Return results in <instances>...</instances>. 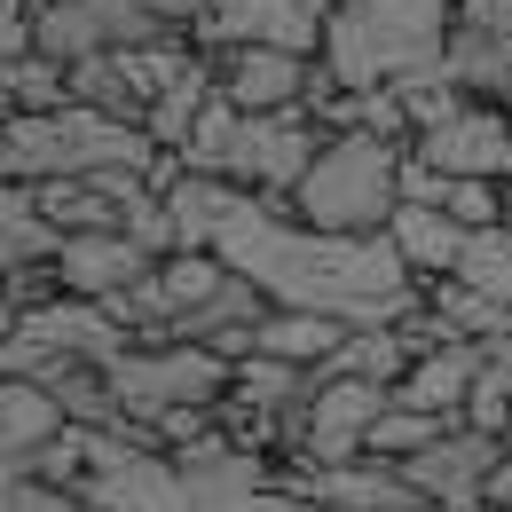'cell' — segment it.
Masks as SVG:
<instances>
[{
  "label": "cell",
  "mask_w": 512,
  "mask_h": 512,
  "mask_svg": "<svg viewBox=\"0 0 512 512\" xmlns=\"http://www.w3.org/2000/svg\"><path fill=\"white\" fill-rule=\"evenodd\" d=\"M213 253L229 260L237 276H253L276 308H316L339 316L347 331H371V323H402L426 284L410 276V260L394 253V237H316L292 197H253L237 205V221L213 237Z\"/></svg>",
  "instance_id": "obj_1"
},
{
  "label": "cell",
  "mask_w": 512,
  "mask_h": 512,
  "mask_svg": "<svg viewBox=\"0 0 512 512\" xmlns=\"http://www.w3.org/2000/svg\"><path fill=\"white\" fill-rule=\"evenodd\" d=\"M449 16H457V0H347L323 24V64L347 95L426 79V71H442Z\"/></svg>",
  "instance_id": "obj_2"
},
{
  "label": "cell",
  "mask_w": 512,
  "mask_h": 512,
  "mask_svg": "<svg viewBox=\"0 0 512 512\" xmlns=\"http://www.w3.org/2000/svg\"><path fill=\"white\" fill-rule=\"evenodd\" d=\"M402 166H410L402 142L331 134L316 150V166L300 174V190H292V213L316 237H386L394 213H402Z\"/></svg>",
  "instance_id": "obj_3"
},
{
  "label": "cell",
  "mask_w": 512,
  "mask_h": 512,
  "mask_svg": "<svg viewBox=\"0 0 512 512\" xmlns=\"http://www.w3.org/2000/svg\"><path fill=\"white\" fill-rule=\"evenodd\" d=\"M237 386V363L213 355V347H127L111 363V394L134 426H158L166 410H221Z\"/></svg>",
  "instance_id": "obj_4"
},
{
  "label": "cell",
  "mask_w": 512,
  "mask_h": 512,
  "mask_svg": "<svg viewBox=\"0 0 512 512\" xmlns=\"http://www.w3.org/2000/svg\"><path fill=\"white\" fill-rule=\"evenodd\" d=\"M323 16L316 0H213V16L190 32L197 56L229 48H284V56H323Z\"/></svg>",
  "instance_id": "obj_5"
},
{
  "label": "cell",
  "mask_w": 512,
  "mask_h": 512,
  "mask_svg": "<svg viewBox=\"0 0 512 512\" xmlns=\"http://www.w3.org/2000/svg\"><path fill=\"white\" fill-rule=\"evenodd\" d=\"M331 134L308 119V111H268V119H245L237 134V158H229V182L253 197H292L300 174L316 166V150Z\"/></svg>",
  "instance_id": "obj_6"
},
{
  "label": "cell",
  "mask_w": 512,
  "mask_h": 512,
  "mask_svg": "<svg viewBox=\"0 0 512 512\" xmlns=\"http://www.w3.org/2000/svg\"><path fill=\"white\" fill-rule=\"evenodd\" d=\"M410 158L434 166V174H449V182H512V119L497 103H465L449 127L418 134Z\"/></svg>",
  "instance_id": "obj_7"
},
{
  "label": "cell",
  "mask_w": 512,
  "mask_h": 512,
  "mask_svg": "<svg viewBox=\"0 0 512 512\" xmlns=\"http://www.w3.org/2000/svg\"><path fill=\"white\" fill-rule=\"evenodd\" d=\"M386 386H363V379H323L316 402H308V434H300V457L308 465H355L371 426L386 418Z\"/></svg>",
  "instance_id": "obj_8"
},
{
  "label": "cell",
  "mask_w": 512,
  "mask_h": 512,
  "mask_svg": "<svg viewBox=\"0 0 512 512\" xmlns=\"http://www.w3.org/2000/svg\"><path fill=\"white\" fill-rule=\"evenodd\" d=\"M497 465H505V442H497V434L449 426L442 442L426 449V457H410L402 473H410V489H418V497H434V505H481V497H489V481H497Z\"/></svg>",
  "instance_id": "obj_9"
},
{
  "label": "cell",
  "mask_w": 512,
  "mask_h": 512,
  "mask_svg": "<svg viewBox=\"0 0 512 512\" xmlns=\"http://www.w3.org/2000/svg\"><path fill=\"white\" fill-rule=\"evenodd\" d=\"M213 79H221V95H229L245 119H268V111H300V103H308L316 56H284V48H229V56H213Z\"/></svg>",
  "instance_id": "obj_10"
},
{
  "label": "cell",
  "mask_w": 512,
  "mask_h": 512,
  "mask_svg": "<svg viewBox=\"0 0 512 512\" xmlns=\"http://www.w3.org/2000/svg\"><path fill=\"white\" fill-rule=\"evenodd\" d=\"M150 268H158V260L142 253L127 229H87V237H64V253H56V276H64L71 300H119Z\"/></svg>",
  "instance_id": "obj_11"
},
{
  "label": "cell",
  "mask_w": 512,
  "mask_h": 512,
  "mask_svg": "<svg viewBox=\"0 0 512 512\" xmlns=\"http://www.w3.org/2000/svg\"><path fill=\"white\" fill-rule=\"evenodd\" d=\"M64 434H71V418L40 379H0V465L8 473H32L40 449H56Z\"/></svg>",
  "instance_id": "obj_12"
},
{
  "label": "cell",
  "mask_w": 512,
  "mask_h": 512,
  "mask_svg": "<svg viewBox=\"0 0 512 512\" xmlns=\"http://www.w3.org/2000/svg\"><path fill=\"white\" fill-rule=\"evenodd\" d=\"M481 339H457V347H434V355H418L410 363V379L394 386V402L402 410H426V418H465V394L481 379Z\"/></svg>",
  "instance_id": "obj_13"
},
{
  "label": "cell",
  "mask_w": 512,
  "mask_h": 512,
  "mask_svg": "<svg viewBox=\"0 0 512 512\" xmlns=\"http://www.w3.org/2000/svg\"><path fill=\"white\" fill-rule=\"evenodd\" d=\"M386 237H394V253L410 260V276H418V284H434V276H457V268H465V245H473V237L449 221L442 205H402Z\"/></svg>",
  "instance_id": "obj_14"
},
{
  "label": "cell",
  "mask_w": 512,
  "mask_h": 512,
  "mask_svg": "<svg viewBox=\"0 0 512 512\" xmlns=\"http://www.w3.org/2000/svg\"><path fill=\"white\" fill-rule=\"evenodd\" d=\"M237 205H245L237 182H221V174H182V182L166 190V213H174V229H182V253H213V237L237 221Z\"/></svg>",
  "instance_id": "obj_15"
},
{
  "label": "cell",
  "mask_w": 512,
  "mask_h": 512,
  "mask_svg": "<svg viewBox=\"0 0 512 512\" xmlns=\"http://www.w3.org/2000/svg\"><path fill=\"white\" fill-rule=\"evenodd\" d=\"M339 339H347V323H339V316H316V308H276V316L260 323V355L300 363V371H331Z\"/></svg>",
  "instance_id": "obj_16"
},
{
  "label": "cell",
  "mask_w": 512,
  "mask_h": 512,
  "mask_svg": "<svg viewBox=\"0 0 512 512\" xmlns=\"http://www.w3.org/2000/svg\"><path fill=\"white\" fill-rule=\"evenodd\" d=\"M410 363H418L410 339H402L394 323H371V331H347V339H339V355H331L323 379H363V386H386V394H394V386L410 379Z\"/></svg>",
  "instance_id": "obj_17"
},
{
  "label": "cell",
  "mask_w": 512,
  "mask_h": 512,
  "mask_svg": "<svg viewBox=\"0 0 512 512\" xmlns=\"http://www.w3.org/2000/svg\"><path fill=\"white\" fill-rule=\"evenodd\" d=\"M32 56L79 71L87 56H111V40H103V24H95V8H87V0H56V8H40V16H32Z\"/></svg>",
  "instance_id": "obj_18"
},
{
  "label": "cell",
  "mask_w": 512,
  "mask_h": 512,
  "mask_svg": "<svg viewBox=\"0 0 512 512\" xmlns=\"http://www.w3.org/2000/svg\"><path fill=\"white\" fill-rule=\"evenodd\" d=\"M426 308L449 316L457 339H481V347H489V339H512V308L489 300V292H473L465 276H434V284H426Z\"/></svg>",
  "instance_id": "obj_19"
},
{
  "label": "cell",
  "mask_w": 512,
  "mask_h": 512,
  "mask_svg": "<svg viewBox=\"0 0 512 512\" xmlns=\"http://www.w3.org/2000/svg\"><path fill=\"white\" fill-rule=\"evenodd\" d=\"M71 103H87V111H103V119H127V127H142V95H134V79L119 56H87V64L71 71Z\"/></svg>",
  "instance_id": "obj_20"
},
{
  "label": "cell",
  "mask_w": 512,
  "mask_h": 512,
  "mask_svg": "<svg viewBox=\"0 0 512 512\" xmlns=\"http://www.w3.org/2000/svg\"><path fill=\"white\" fill-rule=\"evenodd\" d=\"M465 426L505 442V426H512V339H489L481 379H473V394H465Z\"/></svg>",
  "instance_id": "obj_21"
},
{
  "label": "cell",
  "mask_w": 512,
  "mask_h": 512,
  "mask_svg": "<svg viewBox=\"0 0 512 512\" xmlns=\"http://www.w3.org/2000/svg\"><path fill=\"white\" fill-rule=\"evenodd\" d=\"M221 284H229V260H221V253H174V260H158V292H166L174 323L197 316Z\"/></svg>",
  "instance_id": "obj_22"
},
{
  "label": "cell",
  "mask_w": 512,
  "mask_h": 512,
  "mask_svg": "<svg viewBox=\"0 0 512 512\" xmlns=\"http://www.w3.org/2000/svg\"><path fill=\"white\" fill-rule=\"evenodd\" d=\"M489 505H505V512H512V457L497 465V481H489Z\"/></svg>",
  "instance_id": "obj_23"
},
{
  "label": "cell",
  "mask_w": 512,
  "mask_h": 512,
  "mask_svg": "<svg viewBox=\"0 0 512 512\" xmlns=\"http://www.w3.org/2000/svg\"><path fill=\"white\" fill-rule=\"evenodd\" d=\"M0 182H16V134H8V119H0Z\"/></svg>",
  "instance_id": "obj_24"
},
{
  "label": "cell",
  "mask_w": 512,
  "mask_h": 512,
  "mask_svg": "<svg viewBox=\"0 0 512 512\" xmlns=\"http://www.w3.org/2000/svg\"><path fill=\"white\" fill-rule=\"evenodd\" d=\"M505 457H512V426H505Z\"/></svg>",
  "instance_id": "obj_25"
},
{
  "label": "cell",
  "mask_w": 512,
  "mask_h": 512,
  "mask_svg": "<svg viewBox=\"0 0 512 512\" xmlns=\"http://www.w3.org/2000/svg\"><path fill=\"white\" fill-rule=\"evenodd\" d=\"M32 8H56V0H32Z\"/></svg>",
  "instance_id": "obj_26"
},
{
  "label": "cell",
  "mask_w": 512,
  "mask_h": 512,
  "mask_svg": "<svg viewBox=\"0 0 512 512\" xmlns=\"http://www.w3.org/2000/svg\"><path fill=\"white\" fill-rule=\"evenodd\" d=\"M0 8H8V0H0Z\"/></svg>",
  "instance_id": "obj_27"
}]
</instances>
